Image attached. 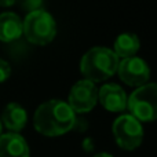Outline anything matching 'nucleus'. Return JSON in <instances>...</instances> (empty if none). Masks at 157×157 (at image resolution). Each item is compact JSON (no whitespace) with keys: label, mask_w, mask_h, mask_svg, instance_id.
I'll use <instances>...</instances> for the list:
<instances>
[{"label":"nucleus","mask_w":157,"mask_h":157,"mask_svg":"<svg viewBox=\"0 0 157 157\" xmlns=\"http://www.w3.org/2000/svg\"><path fill=\"white\" fill-rule=\"evenodd\" d=\"M76 113L68 102L50 99L43 102L33 114V127L39 134L48 138L61 136L73 130Z\"/></svg>","instance_id":"1"},{"label":"nucleus","mask_w":157,"mask_h":157,"mask_svg":"<svg viewBox=\"0 0 157 157\" xmlns=\"http://www.w3.org/2000/svg\"><path fill=\"white\" fill-rule=\"evenodd\" d=\"M119 57L113 50L106 47H94L83 55L80 72L87 80L99 83L110 78L117 72Z\"/></svg>","instance_id":"2"},{"label":"nucleus","mask_w":157,"mask_h":157,"mask_svg":"<svg viewBox=\"0 0 157 157\" xmlns=\"http://www.w3.org/2000/svg\"><path fill=\"white\" fill-rule=\"evenodd\" d=\"M22 35L26 40L36 46H46L54 40L57 35V25L51 14L44 10L28 13L22 21Z\"/></svg>","instance_id":"3"},{"label":"nucleus","mask_w":157,"mask_h":157,"mask_svg":"<svg viewBox=\"0 0 157 157\" xmlns=\"http://www.w3.org/2000/svg\"><path fill=\"white\" fill-rule=\"evenodd\" d=\"M127 109L138 121H153L157 117V86L146 83L136 87L135 91L127 97Z\"/></svg>","instance_id":"4"},{"label":"nucleus","mask_w":157,"mask_h":157,"mask_svg":"<svg viewBox=\"0 0 157 157\" xmlns=\"http://www.w3.org/2000/svg\"><path fill=\"white\" fill-rule=\"evenodd\" d=\"M112 134L120 149L132 152L138 149L144 141V127L131 114H120L112 124Z\"/></svg>","instance_id":"5"},{"label":"nucleus","mask_w":157,"mask_h":157,"mask_svg":"<svg viewBox=\"0 0 157 157\" xmlns=\"http://www.w3.org/2000/svg\"><path fill=\"white\" fill-rule=\"evenodd\" d=\"M98 103V88L95 83L83 78L78 80L71 88L68 97V105L76 114H84L91 112Z\"/></svg>","instance_id":"6"},{"label":"nucleus","mask_w":157,"mask_h":157,"mask_svg":"<svg viewBox=\"0 0 157 157\" xmlns=\"http://www.w3.org/2000/svg\"><path fill=\"white\" fill-rule=\"evenodd\" d=\"M117 73L124 84L131 87H141L149 81L150 69L142 58L135 55L119 61Z\"/></svg>","instance_id":"7"},{"label":"nucleus","mask_w":157,"mask_h":157,"mask_svg":"<svg viewBox=\"0 0 157 157\" xmlns=\"http://www.w3.org/2000/svg\"><path fill=\"white\" fill-rule=\"evenodd\" d=\"M98 102L108 112L121 113L127 109V94L119 84H103L98 90Z\"/></svg>","instance_id":"8"},{"label":"nucleus","mask_w":157,"mask_h":157,"mask_svg":"<svg viewBox=\"0 0 157 157\" xmlns=\"http://www.w3.org/2000/svg\"><path fill=\"white\" fill-rule=\"evenodd\" d=\"M0 157H30V149L26 139L18 132L2 134Z\"/></svg>","instance_id":"9"},{"label":"nucleus","mask_w":157,"mask_h":157,"mask_svg":"<svg viewBox=\"0 0 157 157\" xmlns=\"http://www.w3.org/2000/svg\"><path fill=\"white\" fill-rule=\"evenodd\" d=\"M2 125H4L8 132H21L28 123V113L24 106L17 102H10L3 109L2 117H0Z\"/></svg>","instance_id":"10"},{"label":"nucleus","mask_w":157,"mask_h":157,"mask_svg":"<svg viewBox=\"0 0 157 157\" xmlns=\"http://www.w3.org/2000/svg\"><path fill=\"white\" fill-rule=\"evenodd\" d=\"M22 36V19L14 13L0 14V41L11 43Z\"/></svg>","instance_id":"11"},{"label":"nucleus","mask_w":157,"mask_h":157,"mask_svg":"<svg viewBox=\"0 0 157 157\" xmlns=\"http://www.w3.org/2000/svg\"><path fill=\"white\" fill-rule=\"evenodd\" d=\"M139 39L134 33H121L114 40V54L119 58L135 57L139 50Z\"/></svg>","instance_id":"12"},{"label":"nucleus","mask_w":157,"mask_h":157,"mask_svg":"<svg viewBox=\"0 0 157 157\" xmlns=\"http://www.w3.org/2000/svg\"><path fill=\"white\" fill-rule=\"evenodd\" d=\"M21 6V8L26 10L28 13H32V11L40 10L41 4H43V0H17Z\"/></svg>","instance_id":"13"},{"label":"nucleus","mask_w":157,"mask_h":157,"mask_svg":"<svg viewBox=\"0 0 157 157\" xmlns=\"http://www.w3.org/2000/svg\"><path fill=\"white\" fill-rule=\"evenodd\" d=\"M11 75V66L7 61L0 58V83L6 81Z\"/></svg>","instance_id":"14"},{"label":"nucleus","mask_w":157,"mask_h":157,"mask_svg":"<svg viewBox=\"0 0 157 157\" xmlns=\"http://www.w3.org/2000/svg\"><path fill=\"white\" fill-rule=\"evenodd\" d=\"M17 0H0V7H10Z\"/></svg>","instance_id":"15"},{"label":"nucleus","mask_w":157,"mask_h":157,"mask_svg":"<svg viewBox=\"0 0 157 157\" xmlns=\"http://www.w3.org/2000/svg\"><path fill=\"white\" fill-rule=\"evenodd\" d=\"M92 157H114V156H112L110 153L102 152V153H98V155H95V156H92Z\"/></svg>","instance_id":"16"},{"label":"nucleus","mask_w":157,"mask_h":157,"mask_svg":"<svg viewBox=\"0 0 157 157\" xmlns=\"http://www.w3.org/2000/svg\"><path fill=\"white\" fill-rule=\"evenodd\" d=\"M2 131H3V125H2V121H0V135H2V134H3Z\"/></svg>","instance_id":"17"}]
</instances>
